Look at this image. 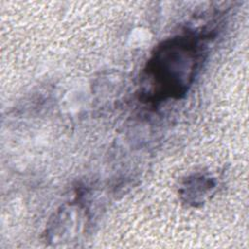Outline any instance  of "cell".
<instances>
[{"label":"cell","mask_w":249,"mask_h":249,"mask_svg":"<svg viewBox=\"0 0 249 249\" xmlns=\"http://www.w3.org/2000/svg\"><path fill=\"white\" fill-rule=\"evenodd\" d=\"M197 47L194 37L178 36L158 49L148 74L163 96L180 95L185 91L196 67Z\"/></svg>","instance_id":"1"}]
</instances>
